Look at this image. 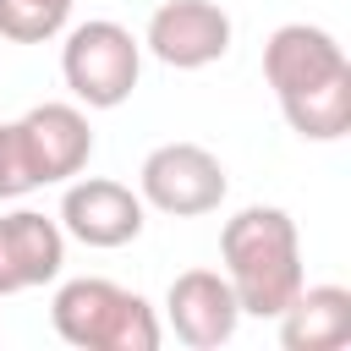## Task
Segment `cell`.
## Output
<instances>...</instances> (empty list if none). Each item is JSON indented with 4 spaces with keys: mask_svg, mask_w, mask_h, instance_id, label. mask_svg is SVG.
<instances>
[{
    "mask_svg": "<svg viewBox=\"0 0 351 351\" xmlns=\"http://www.w3.org/2000/svg\"><path fill=\"white\" fill-rule=\"evenodd\" d=\"M263 77L302 143H340L351 132V60L329 27L280 22L263 38Z\"/></svg>",
    "mask_w": 351,
    "mask_h": 351,
    "instance_id": "cell-1",
    "label": "cell"
},
{
    "mask_svg": "<svg viewBox=\"0 0 351 351\" xmlns=\"http://www.w3.org/2000/svg\"><path fill=\"white\" fill-rule=\"evenodd\" d=\"M219 274L230 280L241 318H280L291 296L307 285L302 274V236L296 219L280 203H247L241 214L225 219L219 230Z\"/></svg>",
    "mask_w": 351,
    "mask_h": 351,
    "instance_id": "cell-2",
    "label": "cell"
},
{
    "mask_svg": "<svg viewBox=\"0 0 351 351\" xmlns=\"http://www.w3.org/2000/svg\"><path fill=\"white\" fill-rule=\"evenodd\" d=\"M49 324L77 351H159V340H165L148 296H137L104 274L66 280L49 302Z\"/></svg>",
    "mask_w": 351,
    "mask_h": 351,
    "instance_id": "cell-3",
    "label": "cell"
},
{
    "mask_svg": "<svg viewBox=\"0 0 351 351\" xmlns=\"http://www.w3.org/2000/svg\"><path fill=\"white\" fill-rule=\"evenodd\" d=\"M60 77L82 110H121L143 77V38H132V27H121L110 16H88V22L66 27Z\"/></svg>",
    "mask_w": 351,
    "mask_h": 351,
    "instance_id": "cell-4",
    "label": "cell"
},
{
    "mask_svg": "<svg viewBox=\"0 0 351 351\" xmlns=\"http://www.w3.org/2000/svg\"><path fill=\"white\" fill-rule=\"evenodd\" d=\"M225 192H230V176H225L219 154H208L203 143H159L137 165V197L170 219L214 214L225 203Z\"/></svg>",
    "mask_w": 351,
    "mask_h": 351,
    "instance_id": "cell-5",
    "label": "cell"
},
{
    "mask_svg": "<svg viewBox=\"0 0 351 351\" xmlns=\"http://www.w3.org/2000/svg\"><path fill=\"white\" fill-rule=\"evenodd\" d=\"M60 230L93 252H115V247H132L148 225V203L126 186V181H110V176H71L66 192H60Z\"/></svg>",
    "mask_w": 351,
    "mask_h": 351,
    "instance_id": "cell-6",
    "label": "cell"
},
{
    "mask_svg": "<svg viewBox=\"0 0 351 351\" xmlns=\"http://www.w3.org/2000/svg\"><path fill=\"white\" fill-rule=\"evenodd\" d=\"M230 38H236V22L214 0H165V5H154L148 27H143V49L170 71H203V66L225 60Z\"/></svg>",
    "mask_w": 351,
    "mask_h": 351,
    "instance_id": "cell-7",
    "label": "cell"
},
{
    "mask_svg": "<svg viewBox=\"0 0 351 351\" xmlns=\"http://www.w3.org/2000/svg\"><path fill=\"white\" fill-rule=\"evenodd\" d=\"M165 318H170L181 346L219 351L241 324V302H236V291L219 269H181L165 291Z\"/></svg>",
    "mask_w": 351,
    "mask_h": 351,
    "instance_id": "cell-8",
    "label": "cell"
},
{
    "mask_svg": "<svg viewBox=\"0 0 351 351\" xmlns=\"http://www.w3.org/2000/svg\"><path fill=\"white\" fill-rule=\"evenodd\" d=\"M66 269V230L38 208L0 214V296L38 291Z\"/></svg>",
    "mask_w": 351,
    "mask_h": 351,
    "instance_id": "cell-9",
    "label": "cell"
},
{
    "mask_svg": "<svg viewBox=\"0 0 351 351\" xmlns=\"http://www.w3.org/2000/svg\"><path fill=\"white\" fill-rule=\"evenodd\" d=\"M16 121H22V137L33 148V165H38V181L44 186H66L71 176L88 170V159H93V126H88V110L82 104L44 99V104H33Z\"/></svg>",
    "mask_w": 351,
    "mask_h": 351,
    "instance_id": "cell-10",
    "label": "cell"
},
{
    "mask_svg": "<svg viewBox=\"0 0 351 351\" xmlns=\"http://www.w3.org/2000/svg\"><path fill=\"white\" fill-rule=\"evenodd\" d=\"M274 324H280L285 351H340V346H351V291L346 285H302Z\"/></svg>",
    "mask_w": 351,
    "mask_h": 351,
    "instance_id": "cell-11",
    "label": "cell"
},
{
    "mask_svg": "<svg viewBox=\"0 0 351 351\" xmlns=\"http://www.w3.org/2000/svg\"><path fill=\"white\" fill-rule=\"evenodd\" d=\"M77 0H0V38L5 44H49L71 27Z\"/></svg>",
    "mask_w": 351,
    "mask_h": 351,
    "instance_id": "cell-12",
    "label": "cell"
},
{
    "mask_svg": "<svg viewBox=\"0 0 351 351\" xmlns=\"http://www.w3.org/2000/svg\"><path fill=\"white\" fill-rule=\"evenodd\" d=\"M38 165H33V148L22 137V121H0V203H16L27 192H38Z\"/></svg>",
    "mask_w": 351,
    "mask_h": 351,
    "instance_id": "cell-13",
    "label": "cell"
}]
</instances>
